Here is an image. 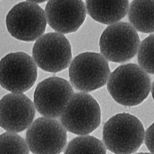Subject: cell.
<instances>
[{"instance_id":"cell-1","label":"cell","mask_w":154,"mask_h":154,"mask_svg":"<svg viewBox=\"0 0 154 154\" xmlns=\"http://www.w3.org/2000/svg\"><path fill=\"white\" fill-rule=\"evenodd\" d=\"M107 87L116 102L125 106H134L143 102L149 96L151 79L141 66L125 64L111 73Z\"/></svg>"},{"instance_id":"cell-2","label":"cell","mask_w":154,"mask_h":154,"mask_svg":"<svg viewBox=\"0 0 154 154\" xmlns=\"http://www.w3.org/2000/svg\"><path fill=\"white\" fill-rule=\"evenodd\" d=\"M144 128L137 118L129 113L117 114L104 125L103 141L106 148L115 154H132L145 138Z\"/></svg>"},{"instance_id":"cell-3","label":"cell","mask_w":154,"mask_h":154,"mask_svg":"<svg viewBox=\"0 0 154 154\" xmlns=\"http://www.w3.org/2000/svg\"><path fill=\"white\" fill-rule=\"evenodd\" d=\"M110 73L108 60L96 52L80 54L74 58L69 68L71 85L77 90L86 93L105 86Z\"/></svg>"},{"instance_id":"cell-4","label":"cell","mask_w":154,"mask_h":154,"mask_svg":"<svg viewBox=\"0 0 154 154\" xmlns=\"http://www.w3.org/2000/svg\"><path fill=\"white\" fill-rule=\"evenodd\" d=\"M99 104L88 93H75L60 116L66 130L78 135H86L98 128L101 122Z\"/></svg>"},{"instance_id":"cell-5","label":"cell","mask_w":154,"mask_h":154,"mask_svg":"<svg viewBox=\"0 0 154 154\" xmlns=\"http://www.w3.org/2000/svg\"><path fill=\"white\" fill-rule=\"evenodd\" d=\"M99 45L101 55L108 61L121 63L135 56L139 50L140 40L132 25L120 22L111 24L104 31Z\"/></svg>"},{"instance_id":"cell-6","label":"cell","mask_w":154,"mask_h":154,"mask_svg":"<svg viewBox=\"0 0 154 154\" xmlns=\"http://www.w3.org/2000/svg\"><path fill=\"white\" fill-rule=\"evenodd\" d=\"M5 23L12 37L31 42L44 33L47 21L45 11L39 5L27 1L19 3L12 8L6 15Z\"/></svg>"},{"instance_id":"cell-7","label":"cell","mask_w":154,"mask_h":154,"mask_svg":"<svg viewBox=\"0 0 154 154\" xmlns=\"http://www.w3.org/2000/svg\"><path fill=\"white\" fill-rule=\"evenodd\" d=\"M38 69L33 58L23 52L9 53L0 62V83L12 93H24L34 85Z\"/></svg>"},{"instance_id":"cell-8","label":"cell","mask_w":154,"mask_h":154,"mask_svg":"<svg viewBox=\"0 0 154 154\" xmlns=\"http://www.w3.org/2000/svg\"><path fill=\"white\" fill-rule=\"evenodd\" d=\"M32 56L36 65L43 71L54 73L60 72L71 63V45L62 33L49 32L35 42Z\"/></svg>"},{"instance_id":"cell-9","label":"cell","mask_w":154,"mask_h":154,"mask_svg":"<svg viewBox=\"0 0 154 154\" xmlns=\"http://www.w3.org/2000/svg\"><path fill=\"white\" fill-rule=\"evenodd\" d=\"M67 130L53 118L37 119L26 132V140L33 154H60L67 144Z\"/></svg>"},{"instance_id":"cell-10","label":"cell","mask_w":154,"mask_h":154,"mask_svg":"<svg viewBox=\"0 0 154 154\" xmlns=\"http://www.w3.org/2000/svg\"><path fill=\"white\" fill-rule=\"evenodd\" d=\"M74 94L72 85L68 81L59 77H50L37 85L33 102L42 116L57 118L61 116Z\"/></svg>"},{"instance_id":"cell-11","label":"cell","mask_w":154,"mask_h":154,"mask_svg":"<svg viewBox=\"0 0 154 154\" xmlns=\"http://www.w3.org/2000/svg\"><path fill=\"white\" fill-rule=\"evenodd\" d=\"M86 12L82 0H49L45 8L47 23L62 34L77 31L85 22Z\"/></svg>"},{"instance_id":"cell-12","label":"cell","mask_w":154,"mask_h":154,"mask_svg":"<svg viewBox=\"0 0 154 154\" xmlns=\"http://www.w3.org/2000/svg\"><path fill=\"white\" fill-rule=\"evenodd\" d=\"M35 108L34 103L23 93L6 94L0 101L1 127L11 133L24 131L31 125Z\"/></svg>"},{"instance_id":"cell-13","label":"cell","mask_w":154,"mask_h":154,"mask_svg":"<svg viewBox=\"0 0 154 154\" xmlns=\"http://www.w3.org/2000/svg\"><path fill=\"white\" fill-rule=\"evenodd\" d=\"M88 14L102 24L116 23L125 16L129 8V0H86Z\"/></svg>"},{"instance_id":"cell-14","label":"cell","mask_w":154,"mask_h":154,"mask_svg":"<svg viewBox=\"0 0 154 154\" xmlns=\"http://www.w3.org/2000/svg\"><path fill=\"white\" fill-rule=\"evenodd\" d=\"M128 17L131 25L138 31L154 32V0H134L129 6Z\"/></svg>"},{"instance_id":"cell-15","label":"cell","mask_w":154,"mask_h":154,"mask_svg":"<svg viewBox=\"0 0 154 154\" xmlns=\"http://www.w3.org/2000/svg\"><path fill=\"white\" fill-rule=\"evenodd\" d=\"M64 154H106V148L98 138L83 136L70 141Z\"/></svg>"},{"instance_id":"cell-16","label":"cell","mask_w":154,"mask_h":154,"mask_svg":"<svg viewBox=\"0 0 154 154\" xmlns=\"http://www.w3.org/2000/svg\"><path fill=\"white\" fill-rule=\"evenodd\" d=\"M1 154H29L27 143L15 133L6 132L0 137Z\"/></svg>"},{"instance_id":"cell-17","label":"cell","mask_w":154,"mask_h":154,"mask_svg":"<svg viewBox=\"0 0 154 154\" xmlns=\"http://www.w3.org/2000/svg\"><path fill=\"white\" fill-rule=\"evenodd\" d=\"M137 59L143 69L154 75V34L149 35L141 42Z\"/></svg>"},{"instance_id":"cell-18","label":"cell","mask_w":154,"mask_h":154,"mask_svg":"<svg viewBox=\"0 0 154 154\" xmlns=\"http://www.w3.org/2000/svg\"><path fill=\"white\" fill-rule=\"evenodd\" d=\"M145 144L150 152L154 154V123L146 131Z\"/></svg>"},{"instance_id":"cell-19","label":"cell","mask_w":154,"mask_h":154,"mask_svg":"<svg viewBox=\"0 0 154 154\" xmlns=\"http://www.w3.org/2000/svg\"><path fill=\"white\" fill-rule=\"evenodd\" d=\"M28 2H31L34 3L36 4L42 3L48 0H26Z\"/></svg>"},{"instance_id":"cell-20","label":"cell","mask_w":154,"mask_h":154,"mask_svg":"<svg viewBox=\"0 0 154 154\" xmlns=\"http://www.w3.org/2000/svg\"><path fill=\"white\" fill-rule=\"evenodd\" d=\"M152 96L153 99L154 100V82H153L152 84Z\"/></svg>"},{"instance_id":"cell-21","label":"cell","mask_w":154,"mask_h":154,"mask_svg":"<svg viewBox=\"0 0 154 154\" xmlns=\"http://www.w3.org/2000/svg\"><path fill=\"white\" fill-rule=\"evenodd\" d=\"M136 154H152L151 153H139Z\"/></svg>"}]
</instances>
